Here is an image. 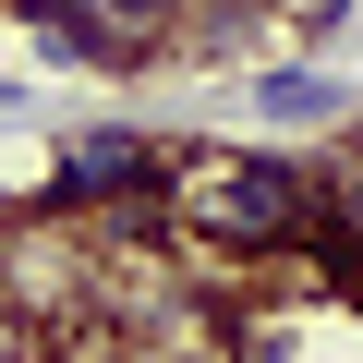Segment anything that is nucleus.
Listing matches in <instances>:
<instances>
[{
    "instance_id": "obj_1",
    "label": "nucleus",
    "mask_w": 363,
    "mask_h": 363,
    "mask_svg": "<svg viewBox=\"0 0 363 363\" xmlns=\"http://www.w3.org/2000/svg\"><path fill=\"white\" fill-rule=\"evenodd\" d=\"M169 218L194 230L206 255L230 267H267V255H315L327 242V169L303 157H242V145H194V157H169Z\"/></svg>"
},
{
    "instance_id": "obj_2",
    "label": "nucleus",
    "mask_w": 363,
    "mask_h": 363,
    "mask_svg": "<svg viewBox=\"0 0 363 363\" xmlns=\"http://www.w3.org/2000/svg\"><path fill=\"white\" fill-rule=\"evenodd\" d=\"M49 218L73 230H169V145L145 121H85L49 145Z\"/></svg>"
},
{
    "instance_id": "obj_3",
    "label": "nucleus",
    "mask_w": 363,
    "mask_h": 363,
    "mask_svg": "<svg viewBox=\"0 0 363 363\" xmlns=\"http://www.w3.org/2000/svg\"><path fill=\"white\" fill-rule=\"evenodd\" d=\"M61 13L97 25L109 73H145V61H169V37H182V13H194V0H61Z\"/></svg>"
},
{
    "instance_id": "obj_4",
    "label": "nucleus",
    "mask_w": 363,
    "mask_h": 363,
    "mask_svg": "<svg viewBox=\"0 0 363 363\" xmlns=\"http://www.w3.org/2000/svg\"><path fill=\"white\" fill-rule=\"evenodd\" d=\"M327 255H339V279H363V145L327 169Z\"/></svg>"
},
{
    "instance_id": "obj_5",
    "label": "nucleus",
    "mask_w": 363,
    "mask_h": 363,
    "mask_svg": "<svg viewBox=\"0 0 363 363\" xmlns=\"http://www.w3.org/2000/svg\"><path fill=\"white\" fill-rule=\"evenodd\" d=\"M267 121H339V73H255L242 85Z\"/></svg>"
},
{
    "instance_id": "obj_6",
    "label": "nucleus",
    "mask_w": 363,
    "mask_h": 363,
    "mask_svg": "<svg viewBox=\"0 0 363 363\" xmlns=\"http://www.w3.org/2000/svg\"><path fill=\"white\" fill-rule=\"evenodd\" d=\"M0 109H13V73H0Z\"/></svg>"
}]
</instances>
